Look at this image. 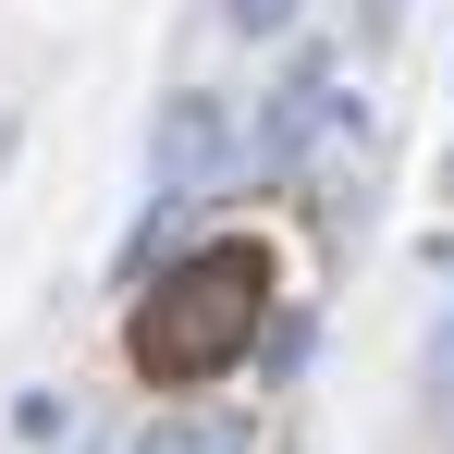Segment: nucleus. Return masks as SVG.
<instances>
[{
    "label": "nucleus",
    "mask_w": 454,
    "mask_h": 454,
    "mask_svg": "<svg viewBox=\"0 0 454 454\" xmlns=\"http://www.w3.org/2000/svg\"><path fill=\"white\" fill-rule=\"evenodd\" d=\"M136 454H258V418L246 405H160L136 430Z\"/></svg>",
    "instance_id": "obj_4"
},
{
    "label": "nucleus",
    "mask_w": 454,
    "mask_h": 454,
    "mask_svg": "<svg viewBox=\"0 0 454 454\" xmlns=\"http://www.w3.org/2000/svg\"><path fill=\"white\" fill-rule=\"evenodd\" d=\"M246 160H258V136H246V111L222 86H172L160 98V123H148V184L160 197H222Z\"/></svg>",
    "instance_id": "obj_2"
},
{
    "label": "nucleus",
    "mask_w": 454,
    "mask_h": 454,
    "mask_svg": "<svg viewBox=\"0 0 454 454\" xmlns=\"http://www.w3.org/2000/svg\"><path fill=\"white\" fill-rule=\"evenodd\" d=\"M295 12H307V0H222V25H233V37H283Z\"/></svg>",
    "instance_id": "obj_6"
},
{
    "label": "nucleus",
    "mask_w": 454,
    "mask_h": 454,
    "mask_svg": "<svg viewBox=\"0 0 454 454\" xmlns=\"http://www.w3.org/2000/svg\"><path fill=\"white\" fill-rule=\"evenodd\" d=\"M418 393L454 418V295H442V319H430V356H418Z\"/></svg>",
    "instance_id": "obj_5"
},
{
    "label": "nucleus",
    "mask_w": 454,
    "mask_h": 454,
    "mask_svg": "<svg viewBox=\"0 0 454 454\" xmlns=\"http://www.w3.org/2000/svg\"><path fill=\"white\" fill-rule=\"evenodd\" d=\"M393 12H405V0H356V37H393Z\"/></svg>",
    "instance_id": "obj_7"
},
{
    "label": "nucleus",
    "mask_w": 454,
    "mask_h": 454,
    "mask_svg": "<svg viewBox=\"0 0 454 454\" xmlns=\"http://www.w3.org/2000/svg\"><path fill=\"white\" fill-rule=\"evenodd\" d=\"M258 307H270V270H258L246 246H209V258H184L172 295L136 319V356H148L160 380H209V369H233V344H258Z\"/></svg>",
    "instance_id": "obj_1"
},
{
    "label": "nucleus",
    "mask_w": 454,
    "mask_h": 454,
    "mask_svg": "<svg viewBox=\"0 0 454 454\" xmlns=\"http://www.w3.org/2000/svg\"><path fill=\"white\" fill-rule=\"evenodd\" d=\"M344 123H356V74H344L332 50H307L295 74H283V98H270V123H258V172H295V160H319Z\"/></svg>",
    "instance_id": "obj_3"
}]
</instances>
